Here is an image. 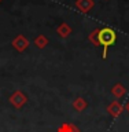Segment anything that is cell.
Here are the masks:
<instances>
[{"label": "cell", "mask_w": 129, "mask_h": 132, "mask_svg": "<svg viewBox=\"0 0 129 132\" xmlns=\"http://www.w3.org/2000/svg\"><path fill=\"white\" fill-rule=\"evenodd\" d=\"M89 41L95 47H102L103 48V58L107 56V50L110 45H113L117 40V35L111 28H102V29H95L89 35Z\"/></svg>", "instance_id": "6da1fadb"}, {"label": "cell", "mask_w": 129, "mask_h": 132, "mask_svg": "<svg viewBox=\"0 0 129 132\" xmlns=\"http://www.w3.org/2000/svg\"><path fill=\"white\" fill-rule=\"evenodd\" d=\"M8 102H10L11 105L15 107V109H21V107H23V106L28 103V96L22 92V91L15 89L14 92L10 95V98H8Z\"/></svg>", "instance_id": "7a4b0ae2"}, {"label": "cell", "mask_w": 129, "mask_h": 132, "mask_svg": "<svg viewBox=\"0 0 129 132\" xmlns=\"http://www.w3.org/2000/svg\"><path fill=\"white\" fill-rule=\"evenodd\" d=\"M124 110H125V107H124V105L119 103L118 101H113L111 103H109V106H107V113H109L113 118L119 117Z\"/></svg>", "instance_id": "3957f363"}, {"label": "cell", "mask_w": 129, "mask_h": 132, "mask_svg": "<svg viewBox=\"0 0 129 132\" xmlns=\"http://www.w3.org/2000/svg\"><path fill=\"white\" fill-rule=\"evenodd\" d=\"M11 44L18 52H23L25 50L29 47V40L23 35H18V36L14 37V40H12Z\"/></svg>", "instance_id": "277c9868"}, {"label": "cell", "mask_w": 129, "mask_h": 132, "mask_svg": "<svg viewBox=\"0 0 129 132\" xmlns=\"http://www.w3.org/2000/svg\"><path fill=\"white\" fill-rule=\"evenodd\" d=\"M76 7L80 10L81 12H89L93 8V0H77L76 2Z\"/></svg>", "instance_id": "5b68a950"}, {"label": "cell", "mask_w": 129, "mask_h": 132, "mask_svg": "<svg viewBox=\"0 0 129 132\" xmlns=\"http://www.w3.org/2000/svg\"><path fill=\"white\" fill-rule=\"evenodd\" d=\"M56 33H58V36H59V37H62V39H66V37H69L70 33H72V28H70L69 23L62 22L59 26L56 28Z\"/></svg>", "instance_id": "8992f818"}, {"label": "cell", "mask_w": 129, "mask_h": 132, "mask_svg": "<svg viewBox=\"0 0 129 132\" xmlns=\"http://www.w3.org/2000/svg\"><path fill=\"white\" fill-rule=\"evenodd\" d=\"M111 94H113V96H114V98L121 99L122 96H125L126 88L121 84V82H117V84H114V85H113V88H111Z\"/></svg>", "instance_id": "52a82bcc"}, {"label": "cell", "mask_w": 129, "mask_h": 132, "mask_svg": "<svg viewBox=\"0 0 129 132\" xmlns=\"http://www.w3.org/2000/svg\"><path fill=\"white\" fill-rule=\"evenodd\" d=\"M56 132H81V131H80V128H78L76 124L63 122V124H61V125L56 128Z\"/></svg>", "instance_id": "ba28073f"}, {"label": "cell", "mask_w": 129, "mask_h": 132, "mask_svg": "<svg viewBox=\"0 0 129 132\" xmlns=\"http://www.w3.org/2000/svg\"><path fill=\"white\" fill-rule=\"evenodd\" d=\"M72 106H73V109L76 110V111H84L87 109V106H88V103H87V101H85L84 98L78 96V98H76L73 101Z\"/></svg>", "instance_id": "9c48e42d"}, {"label": "cell", "mask_w": 129, "mask_h": 132, "mask_svg": "<svg viewBox=\"0 0 129 132\" xmlns=\"http://www.w3.org/2000/svg\"><path fill=\"white\" fill-rule=\"evenodd\" d=\"M33 43H35V45L37 48H40V50H43V48H45L47 47V44H48V39L47 37H45L44 35H39L35 39V41H33Z\"/></svg>", "instance_id": "30bf717a"}, {"label": "cell", "mask_w": 129, "mask_h": 132, "mask_svg": "<svg viewBox=\"0 0 129 132\" xmlns=\"http://www.w3.org/2000/svg\"><path fill=\"white\" fill-rule=\"evenodd\" d=\"M124 107H125V110H126V111H128V113H129V101L126 102V105H125V106H124Z\"/></svg>", "instance_id": "8fae6325"}, {"label": "cell", "mask_w": 129, "mask_h": 132, "mask_svg": "<svg viewBox=\"0 0 129 132\" xmlns=\"http://www.w3.org/2000/svg\"><path fill=\"white\" fill-rule=\"evenodd\" d=\"M0 2H2V0H0Z\"/></svg>", "instance_id": "7c38bea8"}]
</instances>
